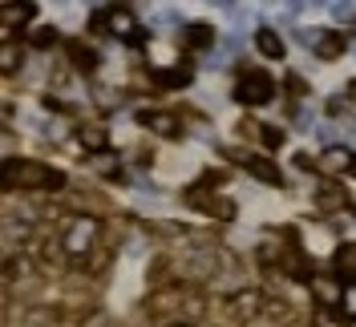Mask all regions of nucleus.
I'll return each instance as SVG.
<instances>
[{
  "label": "nucleus",
  "instance_id": "f03ea898",
  "mask_svg": "<svg viewBox=\"0 0 356 327\" xmlns=\"http://www.w3.org/2000/svg\"><path fill=\"white\" fill-rule=\"evenodd\" d=\"M271 97H275V81L267 77L264 69L239 73V81H235V101H239V106H264Z\"/></svg>",
  "mask_w": 356,
  "mask_h": 327
},
{
  "label": "nucleus",
  "instance_id": "ddd939ff",
  "mask_svg": "<svg viewBox=\"0 0 356 327\" xmlns=\"http://www.w3.org/2000/svg\"><path fill=\"white\" fill-rule=\"evenodd\" d=\"M316 202H320V206H328V210H336V206H344L348 198H344V190H340L336 182H324V186L316 190Z\"/></svg>",
  "mask_w": 356,
  "mask_h": 327
},
{
  "label": "nucleus",
  "instance_id": "39448f33",
  "mask_svg": "<svg viewBox=\"0 0 356 327\" xmlns=\"http://www.w3.org/2000/svg\"><path fill=\"white\" fill-rule=\"evenodd\" d=\"M231 158H235V162H243V166H247L255 178H264V182H271V186H280V170H275L271 162L255 158V153H239V150H231Z\"/></svg>",
  "mask_w": 356,
  "mask_h": 327
},
{
  "label": "nucleus",
  "instance_id": "f3484780",
  "mask_svg": "<svg viewBox=\"0 0 356 327\" xmlns=\"http://www.w3.org/2000/svg\"><path fill=\"white\" fill-rule=\"evenodd\" d=\"M340 315L344 319H356V287H344L340 291Z\"/></svg>",
  "mask_w": 356,
  "mask_h": 327
},
{
  "label": "nucleus",
  "instance_id": "412c9836",
  "mask_svg": "<svg viewBox=\"0 0 356 327\" xmlns=\"http://www.w3.org/2000/svg\"><path fill=\"white\" fill-rule=\"evenodd\" d=\"M336 17H340V21H356V8L353 4H336Z\"/></svg>",
  "mask_w": 356,
  "mask_h": 327
},
{
  "label": "nucleus",
  "instance_id": "0eeeda50",
  "mask_svg": "<svg viewBox=\"0 0 356 327\" xmlns=\"http://www.w3.org/2000/svg\"><path fill=\"white\" fill-rule=\"evenodd\" d=\"M316 57H324V61H336L340 53H344V37L340 33H316Z\"/></svg>",
  "mask_w": 356,
  "mask_h": 327
},
{
  "label": "nucleus",
  "instance_id": "9b49d317",
  "mask_svg": "<svg viewBox=\"0 0 356 327\" xmlns=\"http://www.w3.org/2000/svg\"><path fill=\"white\" fill-rule=\"evenodd\" d=\"M33 4H4L0 8V24H24V21H33Z\"/></svg>",
  "mask_w": 356,
  "mask_h": 327
},
{
  "label": "nucleus",
  "instance_id": "423d86ee",
  "mask_svg": "<svg viewBox=\"0 0 356 327\" xmlns=\"http://www.w3.org/2000/svg\"><path fill=\"white\" fill-rule=\"evenodd\" d=\"M102 24H106L110 33H118V37H130L138 21H134L130 8H102Z\"/></svg>",
  "mask_w": 356,
  "mask_h": 327
},
{
  "label": "nucleus",
  "instance_id": "aec40b11",
  "mask_svg": "<svg viewBox=\"0 0 356 327\" xmlns=\"http://www.w3.org/2000/svg\"><path fill=\"white\" fill-rule=\"evenodd\" d=\"M73 61H77V65H93V53H86V49L73 44Z\"/></svg>",
  "mask_w": 356,
  "mask_h": 327
},
{
  "label": "nucleus",
  "instance_id": "2eb2a0df",
  "mask_svg": "<svg viewBox=\"0 0 356 327\" xmlns=\"http://www.w3.org/2000/svg\"><path fill=\"white\" fill-rule=\"evenodd\" d=\"M186 41L195 44V49H207V44L215 41V33H211L207 24H191V28H186Z\"/></svg>",
  "mask_w": 356,
  "mask_h": 327
},
{
  "label": "nucleus",
  "instance_id": "4468645a",
  "mask_svg": "<svg viewBox=\"0 0 356 327\" xmlns=\"http://www.w3.org/2000/svg\"><path fill=\"white\" fill-rule=\"evenodd\" d=\"M259 307H264V295H259V291H239V295H235V311H239V315H255Z\"/></svg>",
  "mask_w": 356,
  "mask_h": 327
},
{
  "label": "nucleus",
  "instance_id": "4be33fe9",
  "mask_svg": "<svg viewBox=\"0 0 356 327\" xmlns=\"http://www.w3.org/2000/svg\"><path fill=\"white\" fill-rule=\"evenodd\" d=\"M353 174H356V162H353Z\"/></svg>",
  "mask_w": 356,
  "mask_h": 327
},
{
  "label": "nucleus",
  "instance_id": "f8f14e48",
  "mask_svg": "<svg viewBox=\"0 0 356 327\" xmlns=\"http://www.w3.org/2000/svg\"><path fill=\"white\" fill-rule=\"evenodd\" d=\"M336 271L340 275H356V242H340V251H336Z\"/></svg>",
  "mask_w": 356,
  "mask_h": 327
},
{
  "label": "nucleus",
  "instance_id": "6ab92c4d",
  "mask_svg": "<svg viewBox=\"0 0 356 327\" xmlns=\"http://www.w3.org/2000/svg\"><path fill=\"white\" fill-rule=\"evenodd\" d=\"M259 133H264V146H267V150L284 146V133H280V130H271V126H259Z\"/></svg>",
  "mask_w": 356,
  "mask_h": 327
},
{
  "label": "nucleus",
  "instance_id": "20e7f679",
  "mask_svg": "<svg viewBox=\"0 0 356 327\" xmlns=\"http://www.w3.org/2000/svg\"><path fill=\"white\" fill-rule=\"evenodd\" d=\"M353 162H356V153L348 150L344 142L324 146V153H320V170H324V174H353Z\"/></svg>",
  "mask_w": 356,
  "mask_h": 327
},
{
  "label": "nucleus",
  "instance_id": "1a4fd4ad",
  "mask_svg": "<svg viewBox=\"0 0 356 327\" xmlns=\"http://www.w3.org/2000/svg\"><path fill=\"white\" fill-rule=\"evenodd\" d=\"M142 126H150L154 133H166V137H175V133H178V117H170V113H154V109H146V113H142Z\"/></svg>",
  "mask_w": 356,
  "mask_h": 327
},
{
  "label": "nucleus",
  "instance_id": "dca6fc26",
  "mask_svg": "<svg viewBox=\"0 0 356 327\" xmlns=\"http://www.w3.org/2000/svg\"><path fill=\"white\" fill-rule=\"evenodd\" d=\"M158 81H162V85H186V81H191V65H178V69H170V73H158Z\"/></svg>",
  "mask_w": 356,
  "mask_h": 327
},
{
  "label": "nucleus",
  "instance_id": "9d476101",
  "mask_svg": "<svg viewBox=\"0 0 356 327\" xmlns=\"http://www.w3.org/2000/svg\"><path fill=\"white\" fill-rule=\"evenodd\" d=\"M21 61H24V49L21 44H0V73H17L21 69Z\"/></svg>",
  "mask_w": 356,
  "mask_h": 327
},
{
  "label": "nucleus",
  "instance_id": "a211bd4d",
  "mask_svg": "<svg viewBox=\"0 0 356 327\" xmlns=\"http://www.w3.org/2000/svg\"><path fill=\"white\" fill-rule=\"evenodd\" d=\"M81 142H86V146H93V150H102V146H106V130L86 126V130H81Z\"/></svg>",
  "mask_w": 356,
  "mask_h": 327
},
{
  "label": "nucleus",
  "instance_id": "6e6552de",
  "mask_svg": "<svg viewBox=\"0 0 356 327\" xmlns=\"http://www.w3.org/2000/svg\"><path fill=\"white\" fill-rule=\"evenodd\" d=\"M255 49H259L264 57H271V61H280V57H284V41H280L271 28H255Z\"/></svg>",
  "mask_w": 356,
  "mask_h": 327
},
{
  "label": "nucleus",
  "instance_id": "f257e3e1",
  "mask_svg": "<svg viewBox=\"0 0 356 327\" xmlns=\"http://www.w3.org/2000/svg\"><path fill=\"white\" fill-rule=\"evenodd\" d=\"M65 178L29 158H8L0 162V186H61Z\"/></svg>",
  "mask_w": 356,
  "mask_h": 327
},
{
  "label": "nucleus",
  "instance_id": "7ed1b4c3",
  "mask_svg": "<svg viewBox=\"0 0 356 327\" xmlns=\"http://www.w3.org/2000/svg\"><path fill=\"white\" fill-rule=\"evenodd\" d=\"M93 239H97V218L77 215L73 222H69V230H65V251L69 255H81Z\"/></svg>",
  "mask_w": 356,
  "mask_h": 327
}]
</instances>
